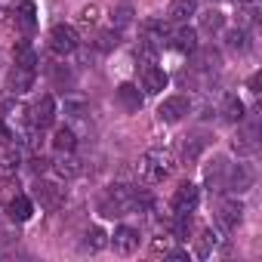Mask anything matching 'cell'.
Listing matches in <instances>:
<instances>
[{
    "instance_id": "obj_13",
    "label": "cell",
    "mask_w": 262,
    "mask_h": 262,
    "mask_svg": "<svg viewBox=\"0 0 262 262\" xmlns=\"http://www.w3.org/2000/svg\"><path fill=\"white\" fill-rule=\"evenodd\" d=\"M62 198H65V188H59L56 182L37 179V185H34V201H40V207H47V210H56V207L62 204Z\"/></svg>"
},
{
    "instance_id": "obj_24",
    "label": "cell",
    "mask_w": 262,
    "mask_h": 262,
    "mask_svg": "<svg viewBox=\"0 0 262 262\" xmlns=\"http://www.w3.org/2000/svg\"><path fill=\"white\" fill-rule=\"evenodd\" d=\"M13 62L22 65V68H34V71H37V53H34V47H31L28 40H19V43L13 47Z\"/></svg>"
},
{
    "instance_id": "obj_37",
    "label": "cell",
    "mask_w": 262,
    "mask_h": 262,
    "mask_svg": "<svg viewBox=\"0 0 262 262\" xmlns=\"http://www.w3.org/2000/svg\"><path fill=\"white\" fill-rule=\"evenodd\" d=\"M47 164H50V161H43V158H34L31 170H34V173H43V170H47Z\"/></svg>"
},
{
    "instance_id": "obj_25",
    "label": "cell",
    "mask_w": 262,
    "mask_h": 262,
    "mask_svg": "<svg viewBox=\"0 0 262 262\" xmlns=\"http://www.w3.org/2000/svg\"><path fill=\"white\" fill-rule=\"evenodd\" d=\"M108 244V234L99 228V225H93L90 231H83V241H80V250L83 253H99L102 247Z\"/></svg>"
},
{
    "instance_id": "obj_18",
    "label": "cell",
    "mask_w": 262,
    "mask_h": 262,
    "mask_svg": "<svg viewBox=\"0 0 262 262\" xmlns=\"http://www.w3.org/2000/svg\"><path fill=\"white\" fill-rule=\"evenodd\" d=\"M207 145H210V136H207V133H194V136H188L185 145H182V161H185V164H194V161L204 155Z\"/></svg>"
},
{
    "instance_id": "obj_28",
    "label": "cell",
    "mask_w": 262,
    "mask_h": 262,
    "mask_svg": "<svg viewBox=\"0 0 262 262\" xmlns=\"http://www.w3.org/2000/svg\"><path fill=\"white\" fill-rule=\"evenodd\" d=\"M56 173H59L62 179H74V176L80 173V161L74 158V151H62V158L56 161Z\"/></svg>"
},
{
    "instance_id": "obj_31",
    "label": "cell",
    "mask_w": 262,
    "mask_h": 262,
    "mask_svg": "<svg viewBox=\"0 0 262 262\" xmlns=\"http://www.w3.org/2000/svg\"><path fill=\"white\" fill-rule=\"evenodd\" d=\"M225 47H228L231 53H247V47H250V34H247L244 28H234V31L225 34Z\"/></svg>"
},
{
    "instance_id": "obj_30",
    "label": "cell",
    "mask_w": 262,
    "mask_h": 262,
    "mask_svg": "<svg viewBox=\"0 0 262 262\" xmlns=\"http://www.w3.org/2000/svg\"><path fill=\"white\" fill-rule=\"evenodd\" d=\"M19 164H22V155H19V148L16 145H10L7 151H0V173H16L19 170Z\"/></svg>"
},
{
    "instance_id": "obj_27",
    "label": "cell",
    "mask_w": 262,
    "mask_h": 262,
    "mask_svg": "<svg viewBox=\"0 0 262 262\" xmlns=\"http://www.w3.org/2000/svg\"><path fill=\"white\" fill-rule=\"evenodd\" d=\"M222 28H225V16H222L219 10L210 7L207 13H201V31H204V34H219Z\"/></svg>"
},
{
    "instance_id": "obj_9",
    "label": "cell",
    "mask_w": 262,
    "mask_h": 262,
    "mask_svg": "<svg viewBox=\"0 0 262 262\" xmlns=\"http://www.w3.org/2000/svg\"><path fill=\"white\" fill-rule=\"evenodd\" d=\"M188 111H191V102H188L185 96H170V99H164V102H161L158 117H161V120H167V123H176V120H182Z\"/></svg>"
},
{
    "instance_id": "obj_6",
    "label": "cell",
    "mask_w": 262,
    "mask_h": 262,
    "mask_svg": "<svg viewBox=\"0 0 262 262\" xmlns=\"http://www.w3.org/2000/svg\"><path fill=\"white\" fill-rule=\"evenodd\" d=\"M198 201H201V188H198L194 182H182V185L173 191L170 207H173V213H176V216H188V213H194Z\"/></svg>"
},
{
    "instance_id": "obj_12",
    "label": "cell",
    "mask_w": 262,
    "mask_h": 262,
    "mask_svg": "<svg viewBox=\"0 0 262 262\" xmlns=\"http://www.w3.org/2000/svg\"><path fill=\"white\" fill-rule=\"evenodd\" d=\"M53 120H56V99L53 96H40L37 105L31 108V126L47 129V126H53Z\"/></svg>"
},
{
    "instance_id": "obj_21",
    "label": "cell",
    "mask_w": 262,
    "mask_h": 262,
    "mask_svg": "<svg viewBox=\"0 0 262 262\" xmlns=\"http://www.w3.org/2000/svg\"><path fill=\"white\" fill-rule=\"evenodd\" d=\"M198 13V0H170V10H167V19L170 22H188V16Z\"/></svg>"
},
{
    "instance_id": "obj_16",
    "label": "cell",
    "mask_w": 262,
    "mask_h": 262,
    "mask_svg": "<svg viewBox=\"0 0 262 262\" xmlns=\"http://www.w3.org/2000/svg\"><path fill=\"white\" fill-rule=\"evenodd\" d=\"M142 90L145 93H164L167 90V71L164 68H155V65H145V71H142Z\"/></svg>"
},
{
    "instance_id": "obj_5",
    "label": "cell",
    "mask_w": 262,
    "mask_h": 262,
    "mask_svg": "<svg viewBox=\"0 0 262 262\" xmlns=\"http://www.w3.org/2000/svg\"><path fill=\"white\" fill-rule=\"evenodd\" d=\"M253 182H256L253 167H250V164H234V167H228V176H225V191H231V194L237 198V194L250 191V188H253Z\"/></svg>"
},
{
    "instance_id": "obj_20",
    "label": "cell",
    "mask_w": 262,
    "mask_h": 262,
    "mask_svg": "<svg viewBox=\"0 0 262 262\" xmlns=\"http://www.w3.org/2000/svg\"><path fill=\"white\" fill-rule=\"evenodd\" d=\"M219 114H222V120H228V123H241L244 120V102L234 96V93H228L225 99H222V105H219Z\"/></svg>"
},
{
    "instance_id": "obj_8",
    "label": "cell",
    "mask_w": 262,
    "mask_h": 262,
    "mask_svg": "<svg viewBox=\"0 0 262 262\" xmlns=\"http://www.w3.org/2000/svg\"><path fill=\"white\" fill-rule=\"evenodd\" d=\"M111 247H114V253H120V256L136 253V250H139V231H136V228H129V225L114 228V234H111Z\"/></svg>"
},
{
    "instance_id": "obj_19",
    "label": "cell",
    "mask_w": 262,
    "mask_h": 262,
    "mask_svg": "<svg viewBox=\"0 0 262 262\" xmlns=\"http://www.w3.org/2000/svg\"><path fill=\"white\" fill-rule=\"evenodd\" d=\"M16 25L22 28V34H31L37 28V7L31 4V0H22L19 10H16Z\"/></svg>"
},
{
    "instance_id": "obj_32",
    "label": "cell",
    "mask_w": 262,
    "mask_h": 262,
    "mask_svg": "<svg viewBox=\"0 0 262 262\" xmlns=\"http://www.w3.org/2000/svg\"><path fill=\"white\" fill-rule=\"evenodd\" d=\"M50 80H53L62 93L74 83V77H71V68H68V65H50Z\"/></svg>"
},
{
    "instance_id": "obj_7",
    "label": "cell",
    "mask_w": 262,
    "mask_h": 262,
    "mask_svg": "<svg viewBox=\"0 0 262 262\" xmlns=\"http://www.w3.org/2000/svg\"><path fill=\"white\" fill-rule=\"evenodd\" d=\"M241 219H244V207H241V201H237V198H228V201H222V204H219V213H216L219 228L234 231V228L241 225Z\"/></svg>"
},
{
    "instance_id": "obj_26",
    "label": "cell",
    "mask_w": 262,
    "mask_h": 262,
    "mask_svg": "<svg viewBox=\"0 0 262 262\" xmlns=\"http://www.w3.org/2000/svg\"><path fill=\"white\" fill-rule=\"evenodd\" d=\"M133 16H136V13H133V4H126V0H120V4L111 10V28H114V31L126 28L129 22H133Z\"/></svg>"
},
{
    "instance_id": "obj_36",
    "label": "cell",
    "mask_w": 262,
    "mask_h": 262,
    "mask_svg": "<svg viewBox=\"0 0 262 262\" xmlns=\"http://www.w3.org/2000/svg\"><path fill=\"white\" fill-rule=\"evenodd\" d=\"M237 10H259V0H234Z\"/></svg>"
},
{
    "instance_id": "obj_38",
    "label": "cell",
    "mask_w": 262,
    "mask_h": 262,
    "mask_svg": "<svg viewBox=\"0 0 262 262\" xmlns=\"http://www.w3.org/2000/svg\"><path fill=\"white\" fill-rule=\"evenodd\" d=\"M250 93H253V96L259 93V74H253V77H250Z\"/></svg>"
},
{
    "instance_id": "obj_23",
    "label": "cell",
    "mask_w": 262,
    "mask_h": 262,
    "mask_svg": "<svg viewBox=\"0 0 262 262\" xmlns=\"http://www.w3.org/2000/svg\"><path fill=\"white\" fill-rule=\"evenodd\" d=\"M173 47L179 50V53H185V56H191L194 50H198V31L194 28H179L176 34H173Z\"/></svg>"
},
{
    "instance_id": "obj_1",
    "label": "cell",
    "mask_w": 262,
    "mask_h": 262,
    "mask_svg": "<svg viewBox=\"0 0 262 262\" xmlns=\"http://www.w3.org/2000/svg\"><path fill=\"white\" fill-rule=\"evenodd\" d=\"M148 207V198L142 191H136L133 185H111L102 198H99V213L108 216V219H117V216H126L133 210H142Z\"/></svg>"
},
{
    "instance_id": "obj_10",
    "label": "cell",
    "mask_w": 262,
    "mask_h": 262,
    "mask_svg": "<svg viewBox=\"0 0 262 262\" xmlns=\"http://www.w3.org/2000/svg\"><path fill=\"white\" fill-rule=\"evenodd\" d=\"M191 56H194V71H201V74H216L222 68V53L213 47H198Z\"/></svg>"
},
{
    "instance_id": "obj_29",
    "label": "cell",
    "mask_w": 262,
    "mask_h": 262,
    "mask_svg": "<svg viewBox=\"0 0 262 262\" xmlns=\"http://www.w3.org/2000/svg\"><path fill=\"white\" fill-rule=\"evenodd\" d=\"M53 145H56V151H59V155H62V151H74V148H77L74 129H68V126H59V129H56V136H53Z\"/></svg>"
},
{
    "instance_id": "obj_11",
    "label": "cell",
    "mask_w": 262,
    "mask_h": 262,
    "mask_svg": "<svg viewBox=\"0 0 262 262\" xmlns=\"http://www.w3.org/2000/svg\"><path fill=\"white\" fill-rule=\"evenodd\" d=\"M34 77H37V71H34V68L13 65V71H10V77H7V86H10V93H13V96H25V93L34 86Z\"/></svg>"
},
{
    "instance_id": "obj_22",
    "label": "cell",
    "mask_w": 262,
    "mask_h": 262,
    "mask_svg": "<svg viewBox=\"0 0 262 262\" xmlns=\"http://www.w3.org/2000/svg\"><path fill=\"white\" fill-rule=\"evenodd\" d=\"M7 213H10V219H13V222H28V219H31V213H34V204H31V198L16 194V198L10 201Z\"/></svg>"
},
{
    "instance_id": "obj_3",
    "label": "cell",
    "mask_w": 262,
    "mask_h": 262,
    "mask_svg": "<svg viewBox=\"0 0 262 262\" xmlns=\"http://www.w3.org/2000/svg\"><path fill=\"white\" fill-rule=\"evenodd\" d=\"M10 133V139H25L28 136V129H31V108L25 105H7L4 108V123H0Z\"/></svg>"
},
{
    "instance_id": "obj_4",
    "label": "cell",
    "mask_w": 262,
    "mask_h": 262,
    "mask_svg": "<svg viewBox=\"0 0 262 262\" xmlns=\"http://www.w3.org/2000/svg\"><path fill=\"white\" fill-rule=\"evenodd\" d=\"M77 47H80V37H77V28L74 25H56L50 31V50L56 56H71Z\"/></svg>"
},
{
    "instance_id": "obj_15",
    "label": "cell",
    "mask_w": 262,
    "mask_h": 262,
    "mask_svg": "<svg viewBox=\"0 0 262 262\" xmlns=\"http://www.w3.org/2000/svg\"><path fill=\"white\" fill-rule=\"evenodd\" d=\"M225 176H228V161L216 158L213 167H207V188H210V194L225 191Z\"/></svg>"
},
{
    "instance_id": "obj_2",
    "label": "cell",
    "mask_w": 262,
    "mask_h": 262,
    "mask_svg": "<svg viewBox=\"0 0 262 262\" xmlns=\"http://www.w3.org/2000/svg\"><path fill=\"white\" fill-rule=\"evenodd\" d=\"M173 155L167 151V148H151V151H145L142 158H139V164H136V173H139V179L145 182V185H155V182H164L170 173H173Z\"/></svg>"
},
{
    "instance_id": "obj_33",
    "label": "cell",
    "mask_w": 262,
    "mask_h": 262,
    "mask_svg": "<svg viewBox=\"0 0 262 262\" xmlns=\"http://www.w3.org/2000/svg\"><path fill=\"white\" fill-rule=\"evenodd\" d=\"M117 40H120V37H117V31H114V28H108V31H102V34L96 37V50L108 53V50H114V47H117Z\"/></svg>"
},
{
    "instance_id": "obj_14",
    "label": "cell",
    "mask_w": 262,
    "mask_h": 262,
    "mask_svg": "<svg viewBox=\"0 0 262 262\" xmlns=\"http://www.w3.org/2000/svg\"><path fill=\"white\" fill-rule=\"evenodd\" d=\"M259 129H256V120L247 126V129H241V133L231 139V151L234 155H241V158H247V155H256V148H259Z\"/></svg>"
},
{
    "instance_id": "obj_17",
    "label": "cell",
    "mask_w": 262,
    "mask_h": 262,
    "mask_svg": "<svg viewBox=\"0 0 262 262\" xmlns=\"http://www.w3.org/2000/svg\"><path fill=\"white\" fill-rule=\"evenodd\" d=\"M117 102H120V108L123 111H139L142 108V93H139V86H133V83H120L117 86Z\"/></svg>"
},
{
    "instance_id": "obj_35",
    "label": "cell",
    "mask_w": 262,
    "mask_h": 262,
    "mask_svg": "<svg viewBox=\"0 0 262 262\" xmlns=\"http://www.w3.org/2000/svg\"><path fill=\"white\" fill-rule=\"evenodd\" d=\"M77 22L80 25H96L99 22V7H83L80 16H77Z\"/></svg>"
},
{
    "instance_id": "obj_34",
    "label": "cell",
    "mask_w": 262,
    "mask_h": 262,
    "mask_svg": "<svg viewBox=\"0 0 262 262\" xmlns=\"http://www.w3.org/2000/svg\"><path fill=\"white\" fill-rule=\"evenodd\" d=\"M216 237H219V234H213V231H204V234L198 237V256H204V259H207V256L216 250Z\"/></svg>"
}]
</instances>
